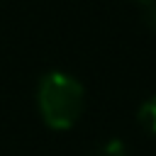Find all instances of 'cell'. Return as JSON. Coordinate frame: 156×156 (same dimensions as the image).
<instances>
[{
  "label": "cell",
  "instance_id": "6da1fadb",
  "mask_svg": "<svg viewBox=\"0 0 156 156\" xmlns=\"http://www.w3.org/2000/svg\"><path fill=\"white\" fill-rule=\"evenodd\" d=\"M83 85L61 71H51L39 80L37 102L41 119L54 129H68L83 112Z\"/></svg>",
  "mask_w": 156,
  "mask_h": 156
},
{
  "label": "cell",
  "instance_id": "7a4b0ae2",
  "mask_svg": "<svg viewBox=\"0 0 156 156\" xmlns=\"http://www.w3.org/2000/svg\"><path fill=\"white\" fill-rule=\"evenodd\" d=\"M139 124H141L146 132L156 134V95L149 98V100L139 107Z\"/></svg>",
  "mask_w": 156,
  "mask_h": 156
},
{
  "label": "cell",
  "instance_id": "3957f363",
  "mask_svg": "<svg viewBox=\"0 0 156 156\" xmlns=\"http://www.w3.org/2000/svg\"><path fill=\"white\" fill-rule=\"evenodd\" d=\"M88 156H127V149L119 139H110V141H102L98 144Z\"/></svg>",
  "mask_w": 156,
  "mask_h": 156
},
{
  "label": "cell",
  "instance_id": "277c9868",
  "mask_svg": "<svg viewBox=\"0 0 156 156\" xmlns=\"http://www.w3.org/2000/svg\"><path fill=\"white\" fill-rule=\"evenodd\" d=\"M144 20H146V24L156 32V0H151L149 5H146V12H144Z\"/></svg>",
  "mask_w": 156,
  "mask_h": 156
},
{
  "label": "cell",
  "instance_id": "5b68a950",
  "mask_svg": "<svg viewBox=\"0 0 156 156\" xmlns=\"http://www.w3.org/2000/svg\"><path fill=\"white\" fill-rule=\"evenodd\" d=\"M134 2H139V5H144V7H146V5L151 2V0H134Z\"/></svg>",
  "mask_w": 156,
  "mask_h": 156
}]
</instances>
